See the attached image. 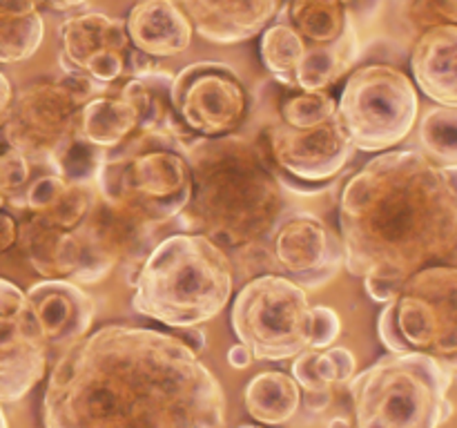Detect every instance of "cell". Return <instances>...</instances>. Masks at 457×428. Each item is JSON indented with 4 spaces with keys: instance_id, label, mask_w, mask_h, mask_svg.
Masks as SVG:
<instances>
[{
    "instance_id": "2",
    "label": "cell",
    "mask_w": 457,
    "mask_h": 428,
    "mask_svg": "<svg viewBox=\"0 0 457 428\" xmlns=\"http://www.w3.org/2000/svg\"><path fill=\"white\" fill-rule=\"evenodd\" d=\"M339 241L360 279L402 285L422 268L457 261V165L415 150L375 156L344 187Z\"/></svg>"
},
{
    "instance_id": "18",
    "label": "cell",
    "mask_w": 457,
    "mask_h": 428,
    "mask_svg": "<svg viewBox=\"0 0 457 428\" xmlns=\"http://www.w3.org/2000/svg\"><path fill=\"white\" fill-rule=\"evenodd\" d=\"M204 40L235 45L259 36L272 22L279 0H177Z\"/></svg>"
},
{
    "instance_id": "24",
    "label": "cell",
    "mask_w": 457,
    "mask_h": 428,
    "mask_svg": "<svg viewBox=\"0 0 457 428\" xmlns=\"http://www.w3.org/2000/svg\"><path fill=\"white\" fill-rule=\"evenodd\" d=\"M245 410L250 417L266 426H281L295 417L302 404V386L281 370L254 374L244 391Z\"/></svg>"
},
{
    "instance_id": "5",
    "label": "cell",
    "mask_w": 457,
    "mask_h": 428,
    "mask_svg": "<svg viewBox=\"0 0 457 428\" xmlns=\"http://www.w3.org/2000/svg\"><path fill=\"white\" fill-rule=\"evenodd\" d=\"M150 235V227L98 194L92 210L70 227L49 226L27 214L18 226L16 243L45 279L87 285L105 279L125 259L143 261L141 250Z\"/></svg>"
},
{
    "instance_id": "27",
    "label": "cell",
    "mask_w": 457,
    "mask_h": 428,
    "mask_svg": "<svg viewBox=\"0 0 457 428\" xmlns=\"http://www.w3.org/2000/svg\"><path fill=\"white\" fill-rule=\"evenodd\" d=\"M303 49H306V40L281 18L262 31V40H259L262 62L270 71L272 78L284 87L295 89V76H297Z\"/></svg>"
},
{
    "instance_id": "42",
    "label": "cell",
    "mask_w": 457,
    "mask_h": 428,
    "mask_svg": "<svg viewBox=\"0 0 457 428\" xmlns=\"http://www.w3.org/2000/svg\"><path fill=\"white\" fill-rule=\"evenodd\" d=\"M328 428H353V426L346 417H335L328 422Z\"/></svg>"
},
{
    "instance_id": "9",
    "label": "cell",
    "mask_w": 457,
    "mask_h": 428,
    "mask_svg": "<svg viewBox=\"0 0 457 428\" xmlns=\"http://www.w3.org/2000/svg\"><path fill=\"white\" fill-rule=\"evenodd\" d=\"M114 85H101L80 74L62 71L54 80L31 83L9 105L3 123V143L29 165H47L79 138L80 107L94 96L110 94Z\"/></svg>"
},
{
    "instance_id": "31",
    "label": "cell",
    "mask_w": 457,
    "mask_h": 428,
    "mask_svg": "<svg viewBox=\"0 0 457 428\" xmlns=\"http://www.w3.org/2000/svg\"><path fill=\"white\" fill-rule=\"evenodd\" d=\"M105 159V150L96 145H89L83 138H76L54 163L52 172L65 178L70 183H94L98 168Z\"/></svg>"
},
{
    "instance_id": "4",
    "label": "cell",
    "mask_w": 457,
    "mask_h": 428,
    "mask_svg": "<svg viewBox=\"0 0 457 428\" xmlns=\"http://www.w3.org/2000/svg\"><path fill=\"white\" fill-rule=\"evenodd\" d=\"M132 308L170 328L214 319L232 297V261L204 235L181 232L150 248L132 279Z\"/></svg>"
},
{
    "instance_id": "14",
    "label": "cell",
    "mask_w": 457,
    "mask_h": 428,
    "mask_svg": "<svg viewBox=\"0 0 457 428\" xmlns=\"http://www.w3.org/2000/svg\"><path fill=\"white\" fill-rule=\"evenodd\" d=\"M47 352L27 294L0 279V404L22 399L45 377Z\"/></svg>"
},
{
    "instance_id": "16",
    "label": "cell",
    "mask_w": 457,
    "mask_h": 428,
    "mask_svg": "<svg viewBox=\"0 0 457 428\" xmlns=\"http://www.w3.org/2000/svg\"><path fill=\"white\" fill-rule=\"evenodd\" d=\"M270 241L275 263L302 288L328 284L344 263L342 241L311 212L281 217L270 232Z\"/></svg>"
},
{
    "instance_id": "19",
    "label": "cell",
    "mask_w": 457,
    "mask_h": 428,
    "mask_svg": "<svg viewBox=\"0 0 457 428\" xmlns=\"http://www.w3.org/2000/svg\"><path fill=\"white\" fill-rule=\"evenodd\" d=\"M125 31L137 52L159 61L186 52L195 29L177 0H138L125 16Z\"/></svg>"
},
{
    "instance_id": "17",
    "label": "cell",
    "mask_w": 457,
    "mask_h": 428,
    "mask_svg": "<svg viewBox=\"0 0 457 428\" xmlns=\"http://www.w3.org/2000/svg\"><path fill=\"white\" fill-rule=\"evenodd\" d=\"M25 294L49 350L65 352L87 334L94 321V299L79 284L43 279Z\"/></svg>"
},
{
    "instance_id": "36",
    "label": "cell",
    "mask_w": 457,
    "mask_h": 428,
    "mask_svg": "<svg viewBox=\"0 0 457 428\" xmlns=\"http://www.w3.org/2000/svg\"><path fill=\"white\" fill-rule=\"evenodd\" d=\"M18 241V223L12 214L0 208V254L7 252Z\"/></svg>"
},
{
    "instance_id": "33",
    "label": "cell",
    "mask_w": 457,
    "mask_h": 428,
    "mask_svg": "<svg viewBox=\"0 0 457 428\" xmlns=\"http://www.w3.org/2000/svg\"><path fill=\"white\" fill-rule=\"evenodd\" d=\"M413 21L424 27L455 22L457 25V0H415Z\"/></svg>"
},
{
    "instance_id": "13",
    "label": "cell",
    "mask_w": 457,
    "mask_h": 428,
    "mask_svg": "<svg viewBox=\"0 0 457 428\" xmlns=\"http://www.w3.org/2000/svg\"><path fill=\"white\" fill-rule=\"evenodd\" d=\"M266 147L281 185L299 194L326 190L355 152L337 114L306 129L290 128L284 120L270 125Z\"/></svg>"
},
{
    "instance_id": "15",
    "label": "cell",
    "mask_w": 457,
    "mask_h": 428,
    "mask_svg": "<svg viewBox=\"0 0 457 428\" xmlns=\"http://www.w3.org/2000/svg\"><path fill=\"white\" fill-rule=\"evenodd\" d=\"M58 38L62 71L87 76L101 85L129 78L134 47L120 18L101 12L74 13L61 25Z\"/></svg>"
},
{
    "instance_id": "29",
    "label": "cell",
    "mask_w": 457,
    "mask_h": 428,
    "mask_svg": "<svg viewBox=\"0 0 457 428\" xmlns=\"http://www.w3.org/2000/svg\"><path fill=\"white\" fill-rule=\"evenodd\" d=\"M420 143L428 159L457 165V107H433L420 123Z\"/></svg>"
},
{
    "instance_id": "38",
    "label": "cell",
    "mask_w": 457,
    "mask_h": 428,
    "mask_svg": "<svg viewBox=\"0 0 457 428\" xmlns=\"http://www.w3.org/2000/svg\"><path fill=\"white\" fill-rule=\"evenodd\" d=\"M47 0H0V13H27L40 9Z\"/></svg>"
},
{
    "instance_id": "1",
    "label": "cell",
    "mask_w": 457,
    "mask_h": 428,
    "mask_svg": "<svg viewBox=\"0 0 457 428\" xmlns=\"http://www.w3.org/2000/svg\"><path fill=\"white\" fill-rule=\"evenodd\" d=\"M45 428H226L212 370L177 334L103 325L61 352L43 397Z\"/></svg>"
},
{
    "instance_id": "26",
    "label": "cell",
    "mask_w": 457,
    "mask_h": 428,
    "mask_svg": "<svg viewBox=\"0 0 457 428\" xmlns=\"http://www.w3.org/2000/svg\"><path fill=\"white\" fill-rule=\"evenodd\" d=\"M355 355L348 348L299 352L293 361V379L303 391H324L351 382L355 374Z\"/></svg>"
},
{
    "instance_id": "28",
    "label": "cell",
    "mask_w": 457,
    "mask_h": 428,
    "mask_svg": "<svg viewBox=\"0 0 457 428\" xmlns=\"http://www.w3.org/2000/svg\"><path fill=\"white\" fill-rule=\"evenodd\" d=\"M45 21L40 9L27 13H0V62H21L43 45Z\"/></svg>"
},
{
    "instance_id": "39",
    "label": "cell",
    "mask_w": 457,
    "mask_h": 428,
    "mask_svg": "<svg viewBox=\"0 0 457 428\" xmlns=\"http://www.w3.org/2000/svg\"><path fill=\"white\" fill-rule=\"evenodd\" d=\"M250 361H253V355H250V350L244 346V343H235V346L228 350V364H230L232 368L244 370L248 368Z\"/></svg>"
},
{
    "instance_id": "7",
    "label": "cell",
    "mask_w": 457,
    "mask_h": 428,
    "mask_svg": "<svg viewBox=\"0 0 457 428\" xmlns=\"http://www.w3.org/2000/svg\"><path fill=\"white\" fill-rule=\"evenodd\" d=\"M453 374L422 352H388L348 382L355 428H440Z\"/></svg>"
},
{
    "instance_id": "30",
    "label": "cell",
    "mask_w": 457,
    "mask_h": 428,
    "mask_svg": "<svg viewBox=\"0 0 457 428\" xmlns=\"http://www.w3.org/2000/svg\"><path fill=\"white\" fill-rule=\"evenodd\" d=\"M279 114L281 120L290 128H315V125L324 123L330 116L337 114V101L326 89H320V92L299 89V92L288 94L281 101Z\"/></svg>"
},
{
    "instance_id": "25",
    "label": "cell",
    "mask_w": 457,
    "mask_h": 428,
    "mask_svg": "<svg viewBox=\"0 0 457 428\" xmlns=\"http://www.w3.org/2000/svg\"><path fill=\"white\" fill-rule=\"evenodd\" d=\"M279 18L312 45L333 43L355 25L344 0H290Z\"/></svg>"
},
{
    "instance_id": "45",
    "label": "cell",
    "mask_w": 457,
    "mask_h": 428,
    "mask_svg": "<svg viewBox=\"0 0 457 428\" xmlns=\"http://www.w3.org/2000/svg\"><path fill=\"white\" fill-rule=\"evenodd\" d=\"M344 3H351V0H344Z\"/></svg>"
},
{
    "instance_id": "44",
    "label": "cell",
    "mask_w": 457,
    "mask_h": 428,
    "mask_svg": "<svg viewBox=\"0 0 457 428\" xmlns=\"http://www.w3.org/2000/svg\"><path fill=\"white\" fill-rule=\"evenodd\" d=\"M239 428H259V426H250V424H245V426H239Z\"/></svg>"
},
{
    "instance_id": "3",
    "label": "cell",
    "mask_w": 457,
    "mask_h": 428,
    "mask_svg": "<svg viewBox=\"0 0 457 428\" xmlns=\"http://www.w3.org/2000/svg\"><path fill=\"white\" fill-rule=\"evenodd\" d=\"M190 196L174 221L223 250H244L270 236L284 210V185L266 152L228 134L183 147Z\"/></svg>"
},
{
    "instance_id": "12",
    "label": "cell",
    "mask_w": 457,
    "mask_h": 428,
    "mask_svg": "<svg viewBox=\"0 0 457 428\" xmlns=\"http://www.w3.org/2000/svg\"><path fill=\"white\" fill-rule=\"evenodd\" d=\"M172 107L192 136L219 138L235 134L245 123L250 94L235 67L199 61L174 74Z\"/></svg>"
},
{
    "instance_id": "34",
    "label": "cell",
    "mask_w": 457,
    "mask_h": 428,
    "mask_svg": "<svg viewBox=\"0 0 457 428\" xmlns=\"http://www.w3.org/2000/svg\"><path fill=\"white\" fill-rule=\"evenodd\" d=\"M312 310H315V328H312L311 348L324 350V348H328L339 337V333H342V321H339L337 312L328 306H312Z\"/></svg>"
},
{
    "instance_id": "41",
    "label": "cell",
    "mask_w": 457,
    "mask_h": 428,
    "mask_svg": "<svg viewBox=\"0 0 457 428\" xmlns=\"http://www.w3.org/2000/svg\"><path fill=\"white\" fill-rule=\"evenodd\" d=\"M85 3H87V0H47L45 7H49L52 12H70V9L80 7V4Z\"/></svg>"
},
{
    "instance_id": "35",
    "label": "cell",
    "mask_w": 457,
    "mask_h": 428,
    "mask_svg": "<svg viewBox=\"0 0 457 428\" xmlns=\"http://www.w3.org/2000/svg\"><path fill=\"white\" fill-rule=\"evenodd\" d=\"M402 285L395 284V281H388V279H379V276H369L364 279V290L373 301L378 303H388L397 297Z\"/></svg>"
},
{
    "instance_id": "6",
    "label": "cell",
    "mask_w": 457,
    "mask_h": 428,
    "mask_svg": "<svg viewBox=\"0 0 457 428\" xmlns=\"http://www.w3.org/2000/svg\"><path fill=\"white\" fill-rule=\"evenodd\" d=\"M94 183L107 203L154 230L174 221L186 208L190 165L181 143L137 129L105 152Z\"/></svg>"
},
{
    "instance_id": "32",
    "label": "cell",
    "mask_w": 457,
    "mask_h": 428,
    "mask_svg": "<svg viewBox=\"0 0 457 428\" xmlns=\"http://www.w3.org/2000/svg\"><path fill=\"white\" fill-rule=\"evenodd\" d=\"M29 181V163L0 141V208Z\"/></svg>"
},
{
    "instance_id": "40",
    "label": "cell",
    "mask_w": 457,
    "mask_h": 428,
    "mask_svg": "<svg viewBox=\"0 0 457 428\" xmlns=\"http://www.w3.org/2000/svg\"><path fill=\"white\" fill-rule=\"evenodd\" d=\"M13 101V89H12V83H9L7 76L0 71V128H3L4 119H7L9 114V105H12Z\"/></svg>"
},
{
    "instance_id": "43",
    "label": "cell",
    "mask_w": 457,
    "mask_h": 428,
    "mask_svg": "<svg viewBox=\"0 0 457 428\" xmlns=\"http://www.w3.org/2000/svg\"><path fill=\"white\" fill-rule=\"evenodd\" d=\"M0 428H9L7 417H4V413H3V406H0Z\"/></svg>"
},
{
    "instance_id": "10",
    "label": "cell",
    "mask_w": 457,
    "mask_h": 428,
    "mask_svg": "<svg viewBox=\"0 0 457 428\" xmlns=\"http://www.w3.org/2000/svg\"><path fill=\"white\" fill-rule=\"evenodd\" d=\"M230 324L253 359L284 361L311 348L315 310L297 281L266 272L239 290Z\"/></svg>"
},
{
    "instance_id": "22",
    "label": "cell",
    "mask_w": 457,
    "mask_h": 428,
    "mask_svg": "<svg viewBox=\"0 0 457 428\" xmlns=\"http://www.w3.org/2000/svg\"><path fill=\"white\" fill-rule=\"evenodd\" d=\"M357 56H360V38H357L355 25L333 43H306L297 76H295V89H303V92L328 89L346 71H351Z\"/></svg>"
},
{
    "instance_id": "20",
    "label": "cell",
    "mask_w": 457,
    "mask_h": 428,
    "mask_svg": "<svg viewBox=\"0 0 457 428\" xmlns=\"http://www.w3.org/2000/svg\"><path fill=\"white\" fill-rule=\"evenodd\" d=\"M415 85L442 107H457V25L440 22L422 31L411 54Z\"/></svg>"
},
{
    "instance_id": "23",
    "label": "cell",
    "mask_w": 457,
    "mask_h": 428,
    "mask_svg": "<svg viewBox=\"0 0 457 428\" xmlns=\"http://www.w3.org/2000/svg\"><path fill=\"white\" fill-rule=\"evenodd\" d=\"M134 132H137V111L116 94V89L89 98L80 107L79 138H83L89 145L112 150Z\"/></svg>"
},
{
    "instance_id": "37",
    "label": "cell",
    "mask_w": 457,
    "mask_h": 428,
    "mask_svg": "<svg viewBox=\"0 0 457 428\" xmlns=\"http://www.w3.org/2000/svg\"><path fill=\"white\" fill-rule=\"evenodd\" d=\"M302 401L311 413H321L333 401V388H324V391H303Z\"/></svg>"
},
{
    "instance_id": "21",
    "label": "cell",
    "mask_w": 457,
    "mask_h": 428,
    "mask_svg": "<svg viewBox=\"0 0 457 428\" xmlns=\"http://www.w3.org/2000/svg\"><path fill=\"white\" fill-rule=\"evenodd\" d=\"M172 78V71L156 67V70L145 71V74L129 76V78L120 80L116 94L123 101H128L137 111L138 132L163 134V136L174 138V141L186 147L187 143L196 141V136H192L174 114Z\"/></svg>"
},
{
    "instance_id": "8",
    "label": "cell",
    "mask_w": 457,
    "mask_h": 428,
    "mask_svg": "<svg viewBox=\"0 0 457 428\" xmlns=\"http://www.w3.org/2000/svg\"><path fill=\"white\" fill-rule=\"evenodd\" d=\"M378 334L388 352H422L457 374V266L411 275L379 315Z\"/></svg>"
},
{
    "instance_id": "11",
    "label": "cell",
    "mask_w": 457,
    "mask_h": 428,
    "mask_svg": "<svg viewBox=\"0 0 457 428\" xmlns=\"http://www.w3.org/2000/svg\"><path fill=\"white\" fill-rule=\"evenodd\" d=\"M337 119L355 150H391L409 136L418 119L413 80L391 65L360 67L339 94Z\"/></svg>"
}]
</instances>
